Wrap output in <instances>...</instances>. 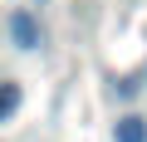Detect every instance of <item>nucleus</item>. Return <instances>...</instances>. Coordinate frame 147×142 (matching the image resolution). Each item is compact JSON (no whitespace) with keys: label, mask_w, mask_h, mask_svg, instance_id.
Returning a JSON list of instances; mask_svg holds the SVG:
<instances>
[{"label":"nucleus","mask_w":147,"mask_h":142,"mask_svg":"<svg viewBox=\"0 0 147 142\" xmlns=\"http://www.w3.org/2000/svg\"><path fill=\"white\" fill-rule=\"evenodd\" d=\"M10 39H15V49L34 54V49H39V20H34L30 10H15V15H10Z\"/></svg>","instance_id":"1"},{"label":"nucleus","mask_w":147,"mask_h":142,"mask_svg":"<svg viewBox=\"0 0 147 142\" xmlns=\"http://www.w3.org/2000/svg\"><path fill=\"white\" fill-rule=\"evenodd\" d=\"M20 103H25L20 83H0V122H5V118H15V113H20Z\"/></svg>","instance_id":"3"},{"label":"nucleus","mask_w":147,"mask_h":142,"mask_svg":"<svg viewBox=\"0 0 147 142\" xmlns=\"http://www.w3.org/2000/svg\"><path fill=\"white\" fill-rule=\"evenodd\" d=\"M113 137H118V142H147V122H142L137 113H127V118H118Z\"/></svg>","instance_id":"2"}]
</instances>
